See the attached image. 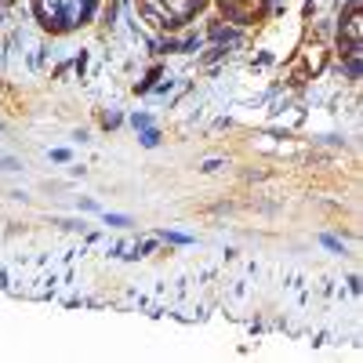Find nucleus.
Here are the masks:
<instances>
[{"label":"nucleus","mask_w":363,"mask_h":363,"mask_svg":"<svg viewBox=\"0 0 363 363\" xmlns=\"http://www.w3.org/2000/svg\"><path fill=\"white\" fill-rule=\"evenodd\" d=\"M0 131H4V124H0Z\"/></svg>","instance_id":"nucleus-2"},{"label":"nucleus","mask_w":363,"mask_h":363,"mask_svg":"<svg viewBox=\"0 0 363 363\" xmlns=\"http://www.w3.org/2000/svg\"><path fill=\"white\" fill-rule=\"evenodd\" d=\"M0 167H4V171H18V160H11V156H0Z\"/></svg>","instance_id":"nucleus-1"}]
</instances>
